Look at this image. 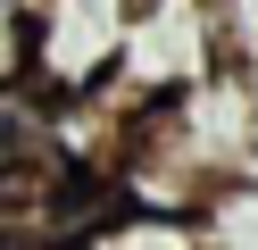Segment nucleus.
<instances>
[{"label":"nucleus","mask_w":258,"mask_h":250,"mask_svg":"<svg viewBox=\"0 0 258 250\" xmlns=\"http://www.w3.org/2000/svg\"><path fill=\"white\" fill-rule=\"evenodd\" d=\"M84 250H208L200 217H167V209H117Z\"/></svg>","instance_id":"nucleus-1"},{"label":"nucleus","mask_w":258,"mask_h":250,"mask_svg":"<svg viewBox=\"0 0 258 250\" xmlns=\"http://www.w3.org/2000/svg\"><path fill=\"white\" fill-rule=\"evenodd\" d=\"M25 250H67V242H25Z\"/></svg>","instance_id":"nucleus-2"}]
</instances>
